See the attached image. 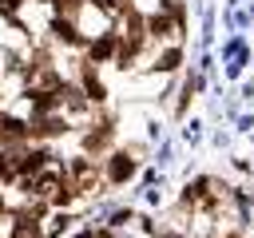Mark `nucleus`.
Returning <instances> with one entry per match:
<instances>
[{
  "label": "nucleus",
  "instance_id": "1",
  "mask_svg": "<svg viewBox=\"0 0 254 238\" xmlns=\"http://www.w3.org/2000/svg\"><path fill=\"white\" fill-rule=\"evenodd\" d=\"M131 171H135V163H131L127 155H115V159H111V171H107V178H111V182H123Z\"/></svg>",
  "mask_w": 254,
  "mask_h": 238
},
{
  "label": "nucleus",
  "instance_id": "2",
  "mask_svg": "<svg viewBox=\"0 0 254 238\" xmlns=\"http://www.w3.org/2000/svg\"><path fill=\"white\" fill-rule=\"evenodd\" d=\"M0 4H4V8H16V4H20V0H0Z\"/></svg>",
  "mask_w": 254,
  "mask_h": 238
},
{
  "label": "nucleus",
  "instance_id": "3",
  "mask_svg": "<svg viewBox=\"0 0 254 238\" xmlns=\"http://www.w3.org/2000/svg\"><path fill=\"white\" fill-rule=\"evenodd\" d=\"M79 238H95V234H79Z\"/></svg>",
  "mask_w": 254,
  "mask_h": 238
}]
</instances>
